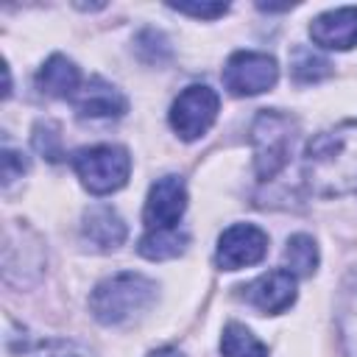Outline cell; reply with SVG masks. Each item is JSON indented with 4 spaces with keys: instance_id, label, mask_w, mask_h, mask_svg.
<instances>
[{
    "instance_id": "cell-1",
    "label": "cell",
    "mask_w": 357,
    "mask_h": 357,
    "mask_svg": "<svg viewBox=\"0 0 357 357\" xmlns=\"http://www.w3.org/2000/svg\"><path fill=\"white\" fill-rule=\"evenodd\" d=\"M301 178L321 198L357 192V120H343L307 142Z\"/></svg>"
},
{
    "instance_id": "cell-2",
    "label": "cell",
    "mask_w": 357,
    "mask_h": 357,
    "mask_svg": "<svg viewBox=\"0 0 357 357\" xmlns=\"http://www.w3.org/2000/svg\"><path fill=\"white\" fill-rule=\"evenodd\" d=\"M156 290L159 287L153 279L134 271H123L95 284V290L89 293V312L95 321L117 326L145 312L156 301Z\"/></svg>"
},
{
    "instance_id": "cell-3",
    "label": "cell",
    "mask_w": 357,
    "mask_h": 357,
    "mask_svg": "<svg viewBox=\"0 0 357 357\" xmlns=\"http://www.w3.org/2000/svg\"><path fill=\"white\" fill-rule=\"evenodd\" d=\"M298 120L279 109H262L251 123V151H254V173L259 181L276 178L296 148Z\"/></svg>"
},
{
    "instance_id": "cell-4",
    "label": "cell",
    "mask_w": 357,
    "mask_h": 357,
    "mask_svg": "<svg viewBox=\"0 0 357 357\" xmlns=\"http://www.w3.org/2000/svg\"><path fill=\"white\" fill-rule=\"evenodd\" d=\"M73 170L92 195H112L131 176V156L120 145H89L73 153Z\"/></svg>"
},
{
    "instance_id": "cell-5",
    "label": "cell",
    "mask_w": 357,
    "mask_h": 357,
    "mask_svg": "<svg viewBox=\"0 0 357 357\" xmlns=\"http://www.w3.org/2000/svg\"><path fill=\"white\" fill-rule=\"evenodd\" d=\"M45 271V245L25 223L11 220L3 234V276L11 284H33Z\"/></svg>"
},
{
    "instance_id": "cell-6",
    "label": "cell",
    "mask_w": 357,
    "mask_h": 357,
    "mask_svg": "<svg viewBox=\"0 0 357 357\" xmlns=\"http://www.w3.org/2000/svg\"><path fill=\"white\" fill-rule=\"evenodd\" d=\"M218 109H220L218 92L212 86H206V84H192V86L181 89L178 98L173 100V106H170V128L184 142L201 139L212 128V123L218 120Z\"/></svg>"
},
{
    "instance_id": "cell-7",
    "label": "cell",
    "mask_w": 357,
    "mask_h": 357,
    "mask_svg": "<svg viewBox=\"0 0 357 357\" xmlns=\"http://www.w3.org/2000/svg\"><path fill=\"white\" fill-rule=\"evenodd\" d=\"M279 81V64L259 50H237L223 67V86L237 98H251L273 89Z\"/></svg>"
},
{
    "instance_id": "cell-8",
    "label": "cell",
    "mask_w": 357,
    "mask_h": 357,
    "mask_svg": "<svg viewBox=\"0 0 357 357\" xmlns=\"http://www.w3.org/2000/svg\"><path fill=\"white\" fill-rule=\"evenodd\" d=\"M268 254V234L254 223H234L218 237L215 262L220 271H240L262 262Z\"/></svg>"
},
{
    "instance_id": "cell-9",
    "label": "cell",
    "mask_w": 357,
    "mask_h": 357,
    "mask_svg": "<svg viewBox=\"0 0 357 357\" xmlns=\"http://www.w3.org/2000/svg\"><path fill=\"white\" fill-rule=\"evenodd\" d=\"M184 209H187V184L181 176L167 173L151 184L142 206V223L145 229H173L178 226Z\"/></svg>"
},
{
    "instance_id": "cell-10",
    "label": "cell",
    "mask_w": 357,
    "mask_h": 357,
    "mask_svg": "<svg viewBox=\"0 0 357 357\" xmlns=\"http://www.w3.org/2000/svg\"><path fill=\"white\" fill-rule=\"evenodd\" d=\"M240 298L262 315H279L296 301V276L284 268L268 271L240 287Z\"/></svg>"
},
{
    "instance_id": "cell-11",
    "label": "cell",
    "mask_w": 357,
    "mask_h": 357,
    "mask_svg": "<svg viewBox=\"0 0 357 357\" xmlns=\"http://www.w3.org/2000/svg\"><path fill=\"white\" fill-rule=\"evenodd\" d=\"M75 114L84 120H112L128 112V98L100 75H92L73 98Z\"/></svg>"
},
{
    "instance_id": "cell-12",
    "label": "cell",
    "mask_w": 357,
    "mask_h": 357,
    "mask_svg": "<svg viewBox=\"0 0 357 357\" xmlns=\"http://www.w3.org/2000/svg\"><path fill=\"white\" fill-rule=\"evenodd\" d=\"M310 36L324 50L357 47V6H340L318 14L310 22Z\"/></svg>"
},
{
    "instance_id": "cell-13",
    "label": "cell",
    "mask_w": 357,
    "mask_h": 357,
    "mask_svg": "<svg viewBox=\"0 0 357 357\" xmlns=\"http://www.w3.org/2000/svg\"><path fill=\"white\" fill-rule=\"evenodd\" d=\"M81 234L98 251H114L117 245H123L128 229H126V220L117 215V209H112L106 204H95L84 212Z\"/></svg>"
},
{
    "instance_id": "cell-14",
    "label": "cell",
    "mask_w": 357,
    "mask_h": 357,
    "mask_svg": "<svg viewBox=\"0 0 357 357\" xmlns=\"http://www.w3.org/2000/svg\"><path fill=\"white\" fill-rule=\"evenodd\" d=\"M337 340L346 357H357V265L346 271L335 298Z\"/></svg>"
},
{
    "instance_id": "cell-15",
    "label": "cell",
    "mask_w": 357,
    "mask_h": 357,
    "mask_svg": "<svg viewBox=\"0 0 357 357\" xmlns=\"http://www.w3.org/2000/svg\"><path fill=\"white\" fill-rule=\"evenodd\" d=\"M36 89L47 98H75L81 89V70L73 59L53 53L36 73Z\"/></svg>"
},
{
    "instance_id": "cell-16",
    "label": "cell",
    "mask_w": 357,
    "mask_h": 357,
    "mask_svg": "<svg viewBox=\"0 0 357 357\" xmlns=\"http://www.w3.org/2000/svg\"><path fill=\"white\" fill-rule=\"evenodd\" d=\"M187 243H190V234L184 229H178V226H173V229H148L139 237L137 251L145 259L162 262V259H173L178 254H184Z\"/></svg>"
},
{
    "instance_id": "cell-17",
    "label": "cell",
    "mask_w": 357,
    "mask_h": 357,
    "mask_svg": "<svg viewBox=\"0 0 357 357\" xmlns=\"http://www.w3.org/2000/svg\"><path fill=\"white\" fill-rule=\"evenodd\" d=\"M284 271H290L296 279H307L318 271V245L310 234H293L287 237L284 254H282Z\"/></svg>"
},
{
    "instance_id": "cell-18",
    "label": "cell",
    "mask_w": 357,
    "mask_h": 357,
    "mask_svg": "<svg viewBox=\"0 0 357 357\" xmlns=\"http://www.w3.org/2000/svg\"><path fill=\"white\" fill-rule=\"evenodd\" d=\"M220 354L223 357H268V349L245 324L231 321V324L223 326Z\"/></svg>"
},
{
    "instance_id": "cell-19",
    "label": "cell",
    "mask_w": 357,
    "mask_h": 357,
    "mask_svg": "<svg viewBox=\"0 0 357 357\" xmlns=\"http://www.w3.org/2000/svg\"><path fill=\"white\" fill-rule=\"evenodd\" d=\"M290 73L298 84H318L332 75V64L321 53H315L304 45H296L290 53Z\"/></svg>"
},
{
    "instance_id": "cell-20",
    "label": "cell",
    "mask_w": 357,
    "mask_h": 357,
    "mask_svg": "<svg viewBox=\"0 0 357 357\" xmlns=\"http://www.w3.org/2000/svg\"><path fill=\"white\" fill-rule=\"evenodd\" d=\"M137 56L145 64H162V61H167L170 59V45H167L165 33H159L153 28L139 31V36H137Z\"/></svg>"
},
{
    "instance_id": "cell-21",
    "label": "cell",
    "mask_w": 357,
    "mask_h": 357,
    "mask_svg": "<svg viewBox=\"0 0 357 357\" xmlns=\"http://www.w3.org/2000/svg\"><path fill=\"white\" fill-rule=\"evenodd\" d=\"M33 145L39 153H45L50 162H59L61 159V137H59V126L45 120V123H36L33 128Z\"/></svg>"
},
{
    "instance_id": "cell-22",
    "label": "cell",
    "mask_w": 357,
    "mask_h": 357,
    "mask_svg": "<svg viewBox=\"0 0 357 357\" xmlns=\"http://www.w3.org/2000/svg\"><path fill=\"white\" fill-rule=\"evenodd\" d=\"M167 8L187 14V17H195V20H218L229 11L226 3H167Z\"/></svg>"
},
{
    "instance_id": "cell-23",
    "label": "cell",
    "mask_w": 357,
    "mask_h": 357,
    "mask_svg": "<svg viewBox=\"0 0 357 357\" xmlns=\"http://www.w3.org/2000/svg\"><path fill=\"white\" fill-rule=\"evenodd\" d=\"M0 162H3V187L14 184L28 170V159L20 151H14V148H3V159Z\"/></svg>"
},
{
    "instance_id": "cell-24",
    "label": "cell",
    "mask_w": 357,
    "mask_h": 357,
    "mask_svg": "<svg viewBox=\"0 0 357 357\" xmlns=\"http://www.w3.org/2000/svg\"><path fill=\"white\" fill-rule=\"evenodd\" d=\"M148 357H184L178 349H173V346H165V349H156V351H151Z\"/></svg>"
},
{
    "instance_id": "cell-25",
    "label": "cell",
    "mask_w": 357,
    "mask_h": 357,
    "mask_svg": "<svg viewBox=\"0 0 357 357\" xmlns=\"http://www.w3.org/2000/svg\"><path fill=\"white\" fill-rule=\"evenodd\" d=\"M257 8H262V11H287V8H293V3H284V6H273V3H257Z\"/></svg>"
},
{
    "instance_id": "cell-26",
    "label": "cell",
    "mask_w": 357,
    "mask_h": 357,
    "mask_svg": "<svg viewBox=\"0 0 357 357\" xmlns=\"http://www.w3.org/2000/svg\"><path fill=\"white\" fill-rule=\"evenodd\" d=\"M56 357H78V354H56Z\"/></svg>"
}]
</instances>
